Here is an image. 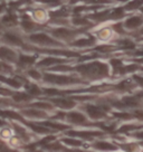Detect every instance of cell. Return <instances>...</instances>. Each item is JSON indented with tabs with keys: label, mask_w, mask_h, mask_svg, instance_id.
Segmentation results:
<instances>
[{
	"label": "cell",
	"mask_w": 143,
	"mask_h": 152,
	"mask_svg": "<svg viewBox=\"0 0 143 152\" xmlns=\"http://www.w3.org/2000/svg\"><path fill=\"white\" fill-rule=\"evenodd\" d=\"M27 75L31 80H34V81H40V80L43 81V74L37 68H30V69H28L27 71Z\"/></svg>",
	"instance_id": "obj_30"
},
{
	"label": "cell",
	"mask_w": 143,
	"mask_h": 152,
	"mask_svg": "<svg viewBox=\"0 0 143 152\" xmlns=\"http://www.w3.org/2000/svg\"><path fill=\"white\" fill-rule=\"evenodd\" d=\"M134 115L140 120H143V111H135L134 112Z\"/></svg>",
	"instance_id": "obj_39"
},
{
	"label": "cell",
	"mask_w": 143,
	"mask_h": 152,
	"mask_svg": "<svg viewBox=\"0 0 143 152\" xmlns=\"http://www.w3.org/2000/svg\"><path fill=\"white\" fill-rule=\"evenodd\" d=\"M120 46L123 49H132L134 48V43L131 42L129 39H123V40H120Z\"/></svg>",
	"instance_id": "obj_32"
},
{
	"label": "cell",
	"mask_w": 143,
	"mask_h": 152,
	"mask_svg": "<svg viewBox=\"0 0 143 152\" xmlns=\"http://www.w3.org/2000/svg\"><path fill=\"white\" fill-rule=\"evenodd\" d=\"M109 109L110 106L106 104H85L83 106L86 115L92 120L104 119Z\"/></svg>",
	"instance_id": "obj_5"
},
{
	"label": "cell",
	"mask_w": 143,
	"mask_h": 152,
	"mask_svg": "<svg viewBox=\"0 0 143 152\" xmlns=\"http://www.w3.org/2000/svg\"><path fill=\"white\" fill-rule=\"evenodd\" d=\"M117 104H121L120 107H123V106L124 107H136L139 105V101L134 96H125Z\"/></svg>",
	"instance_id": "obj_27"
},
{
	"label": "cell",
	"mask_w": 143,
	"mask_h": 152,
	"mask_svg": "<svg viewBox=\"0 0 143 152\" xmlns=\"http://www.w3.org/2000/svg\"><path fill=\"white\" fill-rule=\"evenodd\" d=\"M103 135V132L101 131H94V130H71L65 132V137L75 138L82 141H91L94 138Z\"/></svg>",
	"instance_id": "obj_6"
},
{
	"label": "cell",
	"mask_w": 143,
	"mask_h": 152,
	"mask_svg": "<svg viewBox=\"0 0 143 152\" xmlns=\"http://www.w3.org/2000/svg\"><path fill=\"white\" fill-rule=\"evenodd\" d=\"M68 124L73 125H88V119L84 113L78 111H71L66 114L65 119Z\"/></svg>",
	"instance_id": "obj_11"
},
{
	"label": "cell",
	"mask_w": 143,
	"mask_h": 152,
	"mask_svg": "<svg viewBox=\"0 0 143 152\" xmlns=\"http://www.w3.org/2000/svg\"><path fill=\"white\" fill-rule=\"evenodd\" d=\"M7 123L5 122V120L4 119H0V128H2V126H6Z\"/></svg>",
	"instance_id": "obj_42"
},
{
	"label": "cell",
	"mask_w": 143,
	"mask_h": 152,
	"mask_svg": "<svg viewBox=\"0 0 143 152\" xmlns=\"http://www.w3.org/2000/svg\"><path fill=\"white\" fill-rule=\"evenodd\" d=\"M72 24L75 26H88L91 24L88 18L83 17V16H74L72 19Z\"/></svg>",
	"instance_id": "obj_29"
},
{
	"label": "cell",
	"mask_w": 143,
	"mask_h": 152,
	"mask_svg": "<svg viewBox=\"0 0 143 152\" xmlns=\"http://www.w3.org/2000/svg\"><path fill=\"white\" fill-rule=\"evenodd\" d=\"M134 80L136 81V83H138L139 85L143 87V77L142 76H134Z\"/></svg>",
	"instance_id": "obj_38"
},
{
	"label": "cell",
	"mask_w": 143,
	"mask_h": 152,
	"mask_svg": "<svg viewBox=\"0 0 143 152\" xmlns=\"http://www.w3.org/2000/svg\"><path fill=\"white\" fill-rule=\"evenodd\" d=\"M92 148L97 150V151H102V152H112L117 150L116 145H114L113 143L111 142H107V141H96V142L93 143Z\"/></svg>",
	"instance_id": "obj_20"
},
{
	"label": "cell",
	"mask_w": 143,
	"mask_h": 152,
	"mask_svg": "<svg viewBox=\"0 0 143 152\" xmlns=\"http://www.w3.org/2000/svg\"><path fill=\"white\" fill-rule=\"evenodd\" d=\"M141 62H142V63H143V59H141Z\"/></svg>",
	"instance_id": "obj_46"
},
{
	"label": "cell",
	"mask_w": 143,
	"mask_h": 152,
	"mask_svg": "<svg viewBox=\"0 0 143 152\" xmlns=\"http://www.w3.org/2000/svg\"><path fill=\"white\" fill-rule=\"evenodd\" d=\"M20 114L24 116V119L26 118V119L29 120H44V121H46V119L50 118L47 112L42 111V110L34 109V107H27V109L21 110Z\"/></svg>",
	"instance_id": "obj_12"
},
{
	"label": "cell",
	"mask_w": 143,
	"mask_h": 152,
	"mask_svg": "<svg viewBox=\"0 0 143 152\" xmlns=\"http://www.w3.org/2000/svg\"><path fill=\"white\" fill-rule=\"evenodd\" d=\"M40 124H43L44 126H46V128L50 129L52 131L54 132H63V131H66L67 129L69 128V125L68 124H65L63 123V122H58V121H42V122H39Z\"/></svg>",
	"instance_id": "obj_19"
},
{
	"label": "cell",
	"mask_w": 143,
	"mask_h": 152,
	"mask_svg": "<svg viewBox=\"0 0 143 152\" xmlns=\"http://www.w3.org/2000/svg\"><path fill=\"white\" fill-rule=\"evenodd\" d=\"M20 26H21V28H23V30H24L25 33L29 34V35L35 34V33H38L37 30L42 28L40 24L36 23L33 18H30V17H28V16H23V17H21Z\"/></svg>",
	"instance_id": "obj_13"
},
{
	"label": "cell",
	"mask_w": 143,
	"mask_h": 152,
	"mask_svg": "<svg viewBox=\"0 0 143 152\" xmlns=\"http://www.w3.org/2000/svg\"><path fill=\"white\" fill-rule=\"evenodd\" d=\"M10 135H11V130L10 129H4L2 130V132H1V137L2 138H10Z\"/></svg>",
	"instance_id": "obj_37"
},
{
	"label": "cell",
	"mask_w": 143,
	"mask_h": 152,
	"mask_svg": "<svg viewBox=\"0 0 143 152\" xmlns=\"http://www.w3.org/2000/svg\"><path fill=\"white\" fill-rule=\"evenodd\" d=\"M138 126L134 125V124H126V125H123L122 128H120V132H128V131H132L134 129H136Z\"/></svg>",
	"instance_id": "obj_35"
},
{
	"label": "cell",
	"mask_w": 143,
	"mask_h": 152,
	"mask_svg": "<svg viewBox=\"0 0 143 152\" xmlns=\"http://www.w3.org/2000/svg\"><path fill=\"white\" fill-rule=\"evenodd\" d=\"M19 54L9 46H0V61L8 64H17Z\"/></svg>",
	"instance_id": "obj_9"
},
{
	"label": "cell",
	"mask_w": 143,
	"mask_h": 152,
	"mask_svg": "<svg viewBox=\"0 0 143 152\" xmlns=\"http://www.w3.org/2000/svg\"><path fill=\"white\" fill-rule=\"evenodd\" d=\"M11 99L14 102L21 104V103H26L28 104L30 101L33 100L34 97H31L27 92H14L12 91V94H11Z\"/></svg>",
	"instance_id": "obj_21"
},
{
	"label": "cell",
	"mask_w": 143,
	"mask_h": 152,
	"mask_svg": "<svg viewBox=\"0 0 143 152\" xmlns=\"http://www.w3.org/2000/svg\"><path fill=\"white\" fill-rule=\"evenodd\" d=\"M28 40L30 44L44 48H61L64 46V44L58 42L57 39H55L53 36L46 33H39V31L28 35Z\"/></svg>",
	"instance_id": "obj_3"
},
{
	"label": "cell",
	"mask_w": 143,
	"mask_h": 152,
	"mask_svg": "<svg viewBox=\"0 0 143 152\" xmlns=\"http://www.w3.org/2000/svg\"><path fill=\"white\" fill-rule=\"evenodd\" d=\"M43 81L46 84L57 86H71L84 83L81 77H77L75 75H67V74H58V73H44Z\"/></svg>",
	"instance_id": "obj_2"
},
{
	"label": "cell",
	"mask_w": 143,
	"mask_h": 152,
	"mask_svg": "<svg viewBox=\"0 0 143 152\" xmlns=\"http://www.w3.org/2000/svg\"><path fill=\"white\" fill-rule=\"evenodd\" d=\"M0 24L2 25L4 27H6V28H9V29L15 28L17 25L19 24V18H18L17 14L10 11V12L4 15V16L1 17Z\"/></svg>",
	"instance_id": "obj_16"
},
{
	"label": "cell",
	"mask_w": 143,
	"mask_h": 152,
	"mask_svg": "<svg viewBox=\"0 0 143 152\" xmlns=\"http://www.w3.org/2000/svg\"><path fill=\"white\" fill-rule=\"evenodd\" d=\"M141 11H142V14H143V7H142V8H141Z\"/></svg>",
	"instance_id": "obj_45"
},
{
	"label": "cell",
	"mask_w": 143,
	"mask_h": 152,
	"mask_svg": "<svg viewBox=\"0 0 143 152\" xmlns=\"http://www.w3.org/2000/svg\"><path fill=\"white\" fill-rule=\"evenodd\" d=\"M12 126H14V131L17 134V138L20 139V141H27L28 142L30 140L28 131L25 126H23V125H20L18 123H12Z\"/></svg>",
	"instance_id": "obj_23"
},
{
	"label": "cell",
	"mask_w": 143,
	"mask_h": 152,
	"mask_svg": "<svg viewBox=\"0 0 143 152\" xmlns=\"http://www.w3.org/2000/svg\"><path fill=\"white\" fill-rule=\"evenodd\" d=\"M28 83V82H27ZM26 81L21 76H15V77H9V76H5L2 74H0V84H5L7 86H10L15 90L20 88L21 86H24L27 84Z\"/></svg>",
	"instance_id": "obj_15"
},
{
	"label": "cell",
	"mask_w": 143,
	"mask_h": 152,
	"mask_svg": "<svg viewBox=\"0 0 143 152\" xmlns=\"http://www.w3.org/2000/svg\"><path fill=\"white\" fill-rule=\"evenodd\" d=\"M52 36L55 39H57L58 42L61 43H69L74 42L76 37L82 33V30H74V29H69L67 27H56V28H53L50 30Z\"/></svg>",
	"instance_id": "obj_4"
},
{
	"label": "cell",
	"mask_w": 143,
	"mask_h": 152,
	"mask_svg": "<svg viewBox=\"0 0 143 152\" xmlns=\"http://www.w3.org/2000/svg\"><path fill=\"white\" fill-rule=\"evenodd\" d=\"M112 36V30L110 28H102L97 31V37L102 40H106Z\"/></svg>",
	"instance_id": "obj_31"
},
{
	"label": "cell",
	"mask_w": 143,
	"mask_h": 152,
	"mask_svg": "<svg viewBox=\"0 0 143 152\" xmlns=\"http://www.w3.org/2000/svg\"><path fill=\"white\" fill-rule=\"evenodd\" d=\"M135 137H136L138 139H142L143 140V131L142 132H138L136 134H135Z\"/></svg>",
	"instance_id": "obj_41"
},
{
	"label": "cell",
	"mask_w": 143,
	"mask_h": 152,
	"mask_svg": "<svg viewBox=\"0 0 143 152\" xmlns=\"http://www.w3.org/2000/svg\"><path fill=\"white\" fill-rule=\"evenodd\" d=\"M25 124L36 134H40V135L45 134L47 137V135H50V133L53 132L50 129L44 126L43 124H40L39 122H25Z\"/></svg>",
	"instance_id": "obj_18"
},
{
	"label": "cell",
	"mask_w": 143,
	"mask_h": 152,
	"mask_svg": "<svg viewBox=\"0 0 143 152\" xmlns=\"http://www.w3.org/2000/svg\"><path fill=\"white\" fill-rule=\"evenodd\" d=\"M94 44H95V38L88 36V37H82L78 38V39H75L69 45L74 48H87L92 47Z\"/></svg>",
	"instance_id": "obj_17"
},
{
	"label": "cell",
	"mask_w": 143,
	"mask_h": 152,
	"mask_svg": "<svg viewBox=\"0 0 143 152\" xmlns=\"http://www.w3.org/2000/svg\"><path fill=\"white\" fill-rule=\"evenodd\" d=\"M143 24V18L141 16H133V17H130L125 20L124 23V27L128 29H136L140 26H142Z\"/></svg>",
	"instance_id": "obj_24"
},
{
	"label": "cell",
	"mask_w": 143,
	"mask_h": 152,
	"mask_svg": "<svg viewBox=\"0 0 143 152\" xmlns=\"http://www.w3.org/2000/svg\"><path fill=\"white\" fill-rule=\"evenodd\" d=\"M5 9H6V6H5V4H0V15L1 14H4V11H5Z\"/></svg>",
	"instance_id": "obj_40"
},
{
	"label": "cell",
	"mask_w": 143,
	"mask_h": 152,
	"mask_svg": "<svg viewBox=\"0 0 143 152\" xmlns=\"http://www.w3.org/2000/svg\"><path fill=\"white\" fill-rule=\"evenodd\" d=\"M47 17H49V15H47V12H46L44 9H42V8H37L36 10H34L33 19L36 21V23L40 24V23L45 21Z\"/></svg>",
	"instance_id": "obj_28"
},
{
	"label": "cell",
	"mask_w": 143,
	"mask_h": 152,
	"mask_svg": "<svg viewBox=\"0 0 143 152\" xmlns=\"http://www.w3.org/2000/svg\"><path fill=\"white\" fill-rule=\"evenodd\" d=\"M114 116L117 118V119L121 120H130L132 118V115L130 113H125V112H122V113H114Z\"/></svg>",
	"instance_id": "obj_34"
},
{
	"label": "cell",
	"mask_w": 143,
	"mask_h": 152,
	"mask_svg": "<svg viewBox=\"0 0 143 152\" xmlns=\"http://www.w3.org/2000/svg\"><path fill=\"white\" fill-rule=\"evenodd\" d=\"M10 68H11V67H10L9 65L0 62V72H1V73H10V72H11Z\"/></svg>",
	"instance_id": "obj_36"
},
{
	"label": "cell",
	"mask_w": 143,
	"mask_h": 152,
	"mask_svg": "<svg viewBox=\"0 0 143 152\" xmlns=\"http://www.w3.org/2000/svg\"><path fill=\"white\" fill-rule=\"evenodd\" d=\"M67 63H68V59H66V58H61V57L56 56H47L40 58L37 62V64H36V67L37 68H48V67L64 65V64H67Z\"/></svg>",
	"instance_id": "obj_8"
},
{
	"label": "cell",
	"mask_w": 143,
	"mask_h": 152,
	"mask_svg": "<svg viewBox=\"0 0 143 152\" xmlns=\"http://www.w3.org/2000/svg\"><path fill=\"white\" fill-rule=\"evenodd\" d=\"M61 142L67 148H71V149H80L81 147L84 145V142L82 140L75 138H69V137H63L61 139Z\"/></svg>",
	"instance_id": "obj_22"
},
{
	"label": "cell",
	"mask_w": 143,
	"mask_h": 152,
	"mask_svg": "<svg viewBox=\"0 0 143 152\" xmlns=\"http://www.w3.org/2000/svg\"><path fill=\"white\" fill-rule=\"evenodd\" d=\"M37 64V56L36 55H25V54H19L18 57V62L16 64V66L19 69H30L34 65Z\"/></svg>",
	"instance_id": "obj_14"
},
{
	"label": "cell",
	"mask_w": 143,
	"mask_h": 152,
	"mask_svg": "<svg viewBox=\"0 0 143 152\" xmlns=\"http://www.w3.org/2000/svg\"><path fill=\"white\" fill-rule=\"evenodd\" d=\"M135 55H136V56H143V49L142 50H140V52H136L135 53Z\"/></svg>",
	"instance_id": "obj_43"
},
{
	"label": "cell",
	"mask_w": 143,
	"mask_h": 152,
	"mask_svg": "<svg viewBox=\"0 0 143 152\" xmlns=\"http://www.w3.org/2000/svg\"><path fill=\"white\" fill-rule=\"evenodd\" d=\"M25 88H26V92H27L31 97H37V96H40L42 94H44V91L42 90L37 84L27 83V84L25 85Z\"/></svg>",
	"instance_id": "obj_26"
},
{
	"label": "cell",
	"mask_w": 143,
	"mask_h": 152,
	"mask_svg": "<svg viewBox=\"0 0 143 152\" xmlns=\"http://www.w3.org/2000/svg\"><path fill=\"white\" fill-rule=\"evenodd\" d=\"M81 78L85 80H101L109 76V66L102 62H91L80 64L74 67Z\"/></svg>",
	"instance_id": "obj_1"
},
{
	"label": "cell",
	"mask_w": 143,
	"mask_h": 152,
	"mask_svg": "<svg viewBox=\"0 0 143 152\" xmlns=\"http://www.w3.org/2000/svg\"><path fill=\"white\" fill-rule=\"evenodd\" d=\"M142 1H133V2H130L128 4V6H125V9H135V8H139L142 6Z\"/></svg>",
	"instance_id": "obj_33"
},
{
	"label": "cell",
	"mask_w": 143,
	"mask_h": 152,
	"mask_svg": "<svg viewBox=\"0 0 143 152\" xmlns=\"http://www.w3.org/2000/svg\"><path fill=\"white\" fill-rule=\"evenodd\" d=\"M141 34H143V28H142V29H141Z\"/></svg>",
	"instance_id": "obj_44"
},
{
	"label": "cell",
	"mask_w": 143,
	"mask_h": 152,
	"mask_svg": "<svg viewBox=\"0 0 143 152\" xmlns=\"http://www.w3.org/2000/svg\"><path fill=\"white\" fill-rule=\"evenodd\" d=\"M1 40L9 46H17V47L26 48L27 45H25L24 38L21 35L15 30H7L1 35Z\"/></svg>",
	"instance_id": "obj_7"
},
{
	"label": "cell",
	"mask_w": 143,
	"mask_h": 152,
	"mask_svg": "<svg viewBox=\"0 0 143 152\" xmlns=\"http://www.w3.org/2000/svg\"><path fill=\"white\" fill-rule=\"evenodd\" d=\"M28 107H34V109L42 110V111H45V112H52V111L55 110V106H54L50 102H42V101L30 103V104H28Z\"/></svg>",
	"instance_id": "obj_25"
},
{
	"label": "cell",
	"mask_w": 143,
	"mask_h": 152,
	"mask_svg": "<svg viewBox=\"0 0 143 152\" xmlns=\"http://www.w3.org/2000/svg\"><path fill=\"white\" fill-rule=\"evenodd\" d=\"M52 103L55 107H58L61 110H72L76 106V101L72 97H66V96H57L50 99Z\"/></svg>",
	"instance_id": "obj_10"
}]
</instances>
